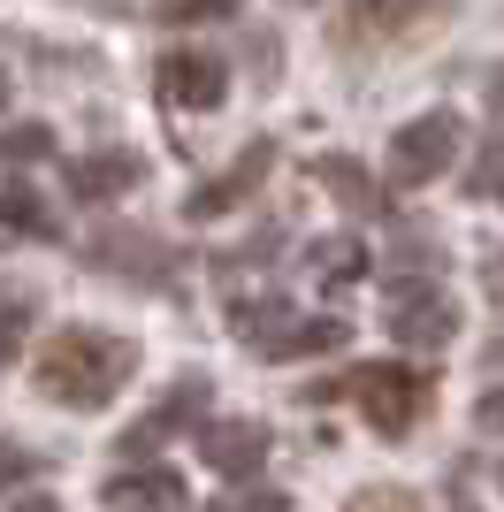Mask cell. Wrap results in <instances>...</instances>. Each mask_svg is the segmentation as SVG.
Here are the masks:
<instances>
[{
  "mask_svg": "<svg viewBox=\"0 0 504 512\" xmlns=\"http://www.w3.org/2000/svg\"><path fill=\"white\" fill-rule=\"evenodd\" d=\"M39 398H54V406L69 413H100L115 406V390L138 375V344L115 337V329H92V321H69V329H54V337L39 344Z\"/></svg>",
  "mask_w": 504,
  "mask_h": 512,
  "instance_id": "obj_1",
  "label": "cell"
},
{
  "mask_svg": "<svg viewBox=\"0 0 504 512\" xmlns=\"http://www.w3.org/2000/svg\"><path fill=\"white\" fill-rule=\"evenodd\" d=\"M459 0H344L336 16V46L344 54H382V46H413L420 31L451 23Z\"/></svg>",
  "mask_w": 504,
  "mask_h": 512,
  "instance_id": "obj_2",
  "label": "cell"
},
{
  "mask_svg": "<svg viewBox=\"0 0 504 512\" xmlns=\"http://www.w3.org/2000/svg\"><path fill=\"white\" fill-rule=\"evenodd\" d=\"M344 398H359V413L382 428V436H405V428L428 413V398H436V383L420 375V367H398V360H382V367H359V375H344Z\"/></svg>",
  "mask_w": 504,
  "mask_h": 512,
  "instance_id": "obj_3",
  "label": "cell"
},
{
  "mask_svg": "<svg viewBox=\"0 0 504 512\" xmlns=\"http://www.w3.org/2000/svg\"><path fill=\"white\" fill-rule=\"evenodd\" d=\"M459 138H466V123L451 115V107H436V115H413V123L390 138V184H405V192L436 184V176L459 161Z\"/></svg>",
  "mask_w": 504,
  "mask_h": 512,
  "instance_id": "obj_4",
  "label": "cell"
},
{
  "mask_svg": "<svg viewBox=\"0 0 504 512\" xmlns=\"http://www.w3.org/2000/svg\"><path fill=\"white\" fill-rule=\"evenodd\" d=\"M161 100L207 115V107L230 100V69L214 62V54H168V62H161Z\"/></svg>",
  "mask_w": 504,
  "mask_h": 512,
  "instance_id": "obj_5",
  "label": "cell"
},
{
  "mask_svg": "<svg viewBox=\"0 0 504 512\" xmlns=\"http://www.w3.org/2000/svg\"><path fill=\"white\" fill-rule=\"evenodd\" d=\"M138 176H146L138 153H77L62 169V184H69V199H84V207H107V199L138 192Z\"/></svg>",
  "mask_w": 504,
  "mask_h": 512,
  "instance_id": "obj_6",
  "label": "cell"
},
{
  "mask_svg": "<svg viewBox=\"0 0 504 512\" xmlns=\"http://www.w3.org/2000/svg\"><path fill=\"white\" fill-rule=\"evenodd\" d=\"M207 398H214V390H207V375H176V390H168L161 406H153L146 421H138V428L123 436V459H146V451L161 444L168 428H191L199 413H207Z\"/></svg>",
  "mask_w": 504,
  "mask_h": 512,
  "instance_id": "obj_7",
  "label": "cell"
},
{
  "mask_svg": "<svg viewBox=\"0 0 504 512\" xmlns=\"http://www.w3.org/2000/svg\"><path fill=\"white\" fill-rule=\"evenodd\" d=\"M107 505L115 512H184L191 490H184V474L176 467H130V474H107Z\"/></svg>",
  "mask_w": 504,
  "mask_h": 512,
  "instance_id": "obj_8",
  "label": "cell"
},
{
  "mask_svg": "<svg viewBox=\"0 0 504 512\" xmlns=\"http://www.w3.org/2000/svg\"><path fill=\"white\" fill-rule=\"evenodd\" d=\"M199 459H207L214 474L245 482V474H260V459H268V428H260V421H207Z\"/></svg>",
  "mask_w": 504,
  "mask_h": 512,
  "instance_id": "obj_9",
  "label": "cell"
},
{
  "mask_svg": "<svg viewBox=\"0 0 504 512\" xmlns=\"http://www.w3.org/2000/svg\"><path fill=\"white\" fill-rule=\"evenodd\" d=\"M390 337L413 344V352H443V344L459 337V306L436 299V291H398V321H390Z\"/></svg>",
  "mask_w": 504,
  "mask_h": 512,
  "instance_id": "obj_10",
  "label": "cell"
},
{
  "mask_svg": "<svg viewBox=\"0 0 504 512\" xmlns=\"http://www.w3.org/2000/svg\"><path fill=\"white\" fill-rule=\"evenodd\" d=\"M268 169H275V146H252L245 161H230V169L214 176V184H199L184 207L199 214V222H207V214H230V207H245V199L260 192V176H268Z\"/></svg>",
  "mask_w": 504,
  "mask_h": 512,
  "instance_id": "obj_11",
  "label": "cell"
},
{
  "mask_svg": "<svg viewBox=\"0 0 504 512\" xmlns=\"http://www.w3.org/2000/svg\"><path fill=\"white\" fill-rule=\"evenodd\" d=\"M344 337H352V321H336V314H291L260 352L268 360H306V352H336Z\"/></svg>",
  "mask_w": 504,
  "mask_h": 512,
  "instance_id": "obj_12",
  "label": "cell"
},
{
  "mask_svg": "<svg viewBox=\"0 0 504 512\" xmlns=\"http://www.w3.org/2000/svg\"><path fill=\"white\" fill-rule=\"evenodd\" d=\"M314 184H329L352 214H382V184L359 169V161H344V153H321V161H314Z\"/></svg>",
  "mask_w": 504,
  "mask_h": 512,
  "instance_id": "obj_13",
  "label": "cell"
},
{
  "mask_svg": "<svg viewBox=\"0 0 504 512\" xmlns=\"http://www.w3.org/2000/svg\"><path fill=\"white\" fill-rule=\"evenodd\" d=\"M153 260H161V245H153V237H138V230H107V237H92V268H115V276H161V268H153Z\"/></svg>",
  "mask_w": 504,
  "mask_h": 512,
  "instance_id": "obj_14",
  "label": "cell"
},
{
  "mask_svg": "<svg viewBox=\"0 0 504 512\" xmlns=\"http://www.w3.org/2000/svg\"><path fill=\"white\" fill-rule=\"evenodd\" d=\"M0 222H16V230H31V237L54 230V214L39 207V192H31V184H0Z\"/></svg>",
  "mask_w": 504,
  "mask_h": 512,
  "instance_id": "obj_15",
  "label": "cell"
},
{
  "mask_svg": "<svg viewBox=\"0 0 504 512\" xmlns=\"http://www.w3.org/2000/svg\"><path fill=\"white\" fill-rule=\"evenodd\" d=\"M46 153H54V130H46V123L0 130V161H46Z\"/></svg>",
  "mask_w": 504,
  "mask_h": 512,
  "instance_id": "obj_16",
  "label": "cell"
},
{
  "mask_svg": "<svg viewBox=\"0 0 504 512\" xmlns=\"http://www.w3.org/2000/svg\"><path fill=\"white\" fill-rule=\"evenodd\" d=\"M466 192L504 207V138H489V146H482V161H474V176H466Z\"/></svg>",
  "mask_w": 504,
  "mask_h": 512,
  "instance_id": "obj_17",
  "label": "cell"
},
{
  "mask_svg": "<svg viewBox=\"0 0 504 512\" xmlns=\"http://www.w3.org/2000/svg\"><path fill=\"white\" fill-rule=\"evenodd\" d=\"M344 512H428V505H420L413 490H398V482H382V490H352Z\"/></svg>",
  "mask_w": 504,
  "mask_h": 512,
  "instance_id": "obj_18",
  "label": "cell"
},
{
  "mask_svg": "<svg viewBox=\"0 0 504 512\" xmlns=\"http://www.w3.org/2000/svg\"><path fill=\"white\" fill-rule=\"evenodd\" d=\"M245 0H168L161 8V23H222V16H237Z\"/></svg>",
  "mask_w": 504,
  "mask_h": 512,
  "instance_id": "obj_19",
  "label": "cell"
},
{
  "mask_svg": "<svg viewBox=\"0 0 504 512\" xmlns=\"http://www.w3.org/2000/svg\"><path fill=\"white\" fill-rule=\"evenodd\" d=\"M31 474H39V451L31 444H0V497L16 490V482H31Z\"/></svg>",
  "mask_w": 504,
  "mask_h": 512,
  "instance_id": "obj_20",
  "label": "cell"
},
{
  "mask_svg": "<svg viewBox=\"0 0 504 512\" xmlns=\"http://www.w3.org/2000/svg\"><path fill=\"white\" fill-rule=\"evenodd\" d=\"M23 321H31V306H23V299H0V367L16 360V344H23Z\"/></svg>",
  "mask_w": 504,
  "mask_h": 512,
  "instance_id": "obj_21",
  "label": "cell"
},
{
  "mask_svg": "<svg viewBox=\"0 0 504 512\" xmlns=\"http://www.w3.org/2000/svg\"><path fill=\"white\" fill-rule=\"evenodd\" d=\"M214 512H291V497L283 490H245V497H222Z\"/></svg>",
  "mask_w": 504,
  "mask_h": 512,
  "instance_id": "obj_22",
  "label": "cell"
},
{
  "mask_svg": "<svg viewBox=\"0 0 504 512\" xmlns=\"http://www.w3.org/2000/svg\"><path fill=\"white\" fill-rule=\"evenodd\" d=\"M474 428H482V436H504V383H489V390H482V406H474Z\"/></svg>",
  "mask_w": 504,
  "mask_h": 512,
  "instance_id": "obj_23",
  "label": "cell"
},
{
  "mask_svg": "<svg viewBox=\"0 0 504 512\" xmlns=\"http://www.w3.org/2000/svg\"><path fill=\"white\" fill-rule=\"evenodd\" d=\"M16 512H62V505H54V497H23Z\"/></svg>",
  "mask_w": 504,
  "mask_h": 512,
  "instance_id": "obj_24",
  "label": "cell"
},
{
  "mask_svg": "<svg viewBox=\"0 0 504 512\" xmlns=\"http://www.w3.org/2000/svg\"><path fill=\"white\" fill-rule=\"evenodd\" d=\"M489 100H497V107H504V69H489Z\"/></svg>",
  "mask_w": 504,
  "mask_h": 512,
  "instance_id": "obj_25",
  "label": "cell"
},
{
  "mask_svg": "<svg viewBox=\"0 0 504 512\" xmlns=\"http://www.w3.org/2000/svg\"><path fill=\"white\" fill-rule=\"evenodd\" d=\"M489 291H504V260H497V268H489Z\"/></svg>",
  "mask_w": 504,
  "mask_h": 512,
  "instance_id": "obj_26",
  "label": "cell"
},
{
  "mask_svg": "<svg viewBox=\"0 0 504 512\" xmlns=\"http://www.w3.org/2000/svg\"><path fill=\"white\" fill-rule=\"evenodd\" d=\"M0 100H8V77H0Z\"/></svg>",
  "mask_w": 504,
  "mask_h": 512,
  "instance_id": "obj_27",
  "label": "cell"
}]
</instances>
